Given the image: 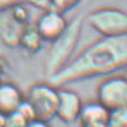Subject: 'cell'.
<instances>
[{"instance_id":"1","label":"cell","mask_w":127,"mask_h":127,"mask_svg":"<svg viewBox=\"0 0 127 127\" xmlns=\"http://www.w3.org/2000/svg\"><path fill=\"white\" fill-rule=\"evenodd\" d=\"M127 66V35L101 37L72 58L48 83L55 88L101 76H109Z\"/></svg>"},{"instance_id":"2","label":"cell","mask_w":127,"mask_h":127,"mask_svg":"<svg viewBox=\"0 0 127 127\" xmlns=\"http://www.w3.org/2000/svg\"><path fill=\"white\" fill-rule=\"evenodd\" d=\"M84 24V16L78 14L67 24V28L55 41L50 42V48L44 61V73L49 78L60 71L70 61L77 48Z\"/></svg>"},{"instance_id":"3","label":"cell","mask_w":127,"mask_h":127,"mask_svg":"<svg viewBox=\"0 0 127 127\" xmlns=\"http://www.w3.org/2000/svg\"><path fill=\"white\" fill-rule=\"evenodd\" d=\"M86 22L102 37L127 35V13L119 7L104 6L90 11Z\"/></svg>"},{"instance_id":"4","label":"cell","mask_w":127,"mask_h":127,"mask_svg":"<svg viewBox=\"0 0 127 127\" xmlns=\"http://www.w3.org/2000/svg\"><path fill=\"white\" fill-rule=\"evenodd\" d=\"M31 106L35 119L49 122L55 118L58 108V88L49 83H35L27 91L24 97Z\"/></svg>"},{"instance_id":"5","label":"cell","mask_w":127,"mask_h":127,"mask_svg":"<svg viewBox=\"0 0 127 127\" xmlns=\"http://www.w3.org/2000/svg\"><path fill=\"white\" fill-rule=\"evenodd\" d=\"M97 102L109 112L127 108V79L122 74H109L96 89Z\"/></svg>"},{"instance_id":"6","label":"cell","mask_w":127,"mask_h":127,"mask_svg":"<svg viewBox=\"0 0 127 127\" xmlns=\"http://www.w3.org/2000/svg\"><path fill=\"white\" fill-rule=\"evenodd\" d=\"M68 21L65 18L64 13L54 8L43 10L42 13L37 17L34 23L38 35L41 36L43 42H53L63 34L67 28Z\"/></svg>"},{"instance_id":"7","label":"cell","mask_w":127,"mask_h":127,"mask_svg":"<svg viewBox=\"0 0 127 127\" xmlns=\"http://www.w3.org/2000/svg\"><path fill=\"white\" fill-rule=\"evenodd\" d=\"M58 108L55 118L65 124H73L79 119L83 101L79 94L66 86L58 88Z\"/></svg>"},{"instance_id":"8","label":"cell","mask_w":127,"mask_h":127,"mask_svg":"<svg viewBox=\"0 0 127 127\" xmlns=\"http://www.w3.org/2000/svg\"><path fill=\"white\" fill-rule=\"evenodd\" d=\"M24 96L19 88L12 82H0V115L14 113L21 106Z\"/></svg>"},{"instance_id":"9","label":"cell","mask_w":127,"mask_h":127,"mask_svg":"<svg viewBox=\"0 0 127 127\" xmlns=\"http://www.w3.org/2000/svg\"><path fill=\"white\" fill-rule=\"evenodd\" d=\"M108 118H109V110L106 109L97 101H95L83 104L78 120L80 121L82 125H96V124L107 125Z\"/></svg>"},{"instance_id":"10","label":"cell","mask_w":127,"mask_h":127,"mask_svg":"<svg viewBox=\"0 0 127 127\" xmlns=\"http://www.w3.org/2000/svg\"><path fill=\"white\" fill-rule=\"evenodd\" d=\"M24 25H21L8 16L0 19V41L10 48L18 47L19 36Z\"/></svg>"},{"instance_id":"11","label":"cell","mask_w":127,"mask_h":127,"mask_svg":"<svg viewBox=\"0 0 127 127\" xmlns=\"http://www.w3.org/2000/svg\"><path fill=\"white\" fill-rule=\"evenodd\" d=\"M43 40L38 35L34 24L28 23L27 25L23 27V30L19 36L18 41V47L22 48L28 54H35L42 48Z\"/></svg>"},{"instance_id":"12","label":"cell","mask_w":127,"mask_h":127,"mask_svg":"<svg viewBox=\"0 0 127 127\" xmlns=\"http://www.w3.org/2000/svg\"><path fill=\"white\" fill-rule=\"evenodd\" d=\"M10 17L13 19L16 23L21 24V25H27L30 23V12L24 5V2H18L11 7L10 10Z\"/></svg>"},{"instance_id":"13","label":"cell","mask_w":127,"mask_h":127,"mask_svg":"<svg viewBox=\"0 0 127 127\" xmlns=\"http://www.w3.org/2000/svg\"><path fill=\"white\" fill-rule=\"evenodd\" d=\"M107 127H127V108L109 112Z\"/></svg>"},{"instance_id":"14","label":"cell","mask_w":127,"mask_h":127,"mask_svg":"<svg viewBox=\"0 0 127 127\" xmlns=\"http://www.w3.org/2000/svg\"><path fill=\"white\" fill-rule=\"evenodd\" d=\"M28 121L17 110L12 114L4 116V127H27Z\"/></svg>"},{"instance_id":"15","label":"cell","mask_w":127,"mask_h":127,"mask_svg":"<svg viewBox=\"0 0 127 127\" xmlns=\"http://www.w3.org/2000/svg\"><path fill=\"white\" fill-rule=\"evenodd\" d=\"M82 0H50V7L61 13H65L77 6Z\"/></svg>"},{"instance_id":"16","label":"cell","mask_w":127,"mask_h":127,"mask_svg":"<svg viewBox=\"0 0 127 127\" xmlns=\"http://www.w3.org/2000/svg\"><path fill=\"white\" fill-rule=\"evenodd\" d=\"M17 112L21 114L22 116L28 121V122L29 121H31V120H35V114H34V110H32L31 106L29 104V102L25 98L22 101L21 106L18 107Z\"/></svg>"},{"instance_id":"17","label":"cell","mask_w":127,"mask_h":127,"mask_svg":"<svg viewBox=\"0 0 127 127\" xmlns=\"http://www.w3.org/2000/svg\"><path fill=\"white\" fill-rule=\"evenodd\" d=\"M22 2H28L32 6L37 7V8H41V10H47L50 8V0H22Z\"/></svg>"},{"instance_id":"18","label":"cell","mask_w":127,"mask_h":127,"mask_svg":"<svg viewBox=\"0 0 127 127\" xmlns=\"http://www.w3.org/2000/svg\"><path fill=\"white\" fill-rule=\"evenodd\" d=\"M18 2H22V0H0V12L8 11L13 5Z\"/></svg>"},{"instance_id":"19","label":"cell","mask_w":127,"mask_h":127,"mask_svg":"<svg viewBox=\"0 0 127 127\" xmlns=\"http://www.w3.org/2000/svg\"><path fill=\"white\" fill-rule=\"evenodd\" d=\"M27 127H52L49 125V122H46V121H40V120H31L28 122Z\"/></svg>"},{"instance_id":"20","label":"cell","mask_w":127,"mask_h":127,"mask_svg":"<svg viewBox=\"0 0 127 127\" xmlns=\"http://www.w3.org/2000/svg\"><path fill=\"white\" fill-rule=\"evenodd\" d=\"M82 127H107V125H102V124H96V125H82Z\"/></svg>"},{"instance_id":"21","label":"cell","mask_w":127,"mask_h":127,"mask_svg":"<svg viewBox=\"0 0 127 127\" xmlns=\"http://www.w3.org/2000/svg\"><path fill=\"white\" fill-rule=\"evenodd\" d=\"M2 76H4V67L0 63V82H2Z\"/></svg>"},{"instance_id":"22","label":"cell","mask_w":127,"mask_h":127,"mask_svg":"<svg viewBox=\"0 0 127 127\" xmlns=\"http://www.w3.org/2000/svg\"><path fill=\"white\" fill-rule=\"evenodd\" d=\"M0 127H4V116L0 115Z\"/></svg>"}]
</instances>
